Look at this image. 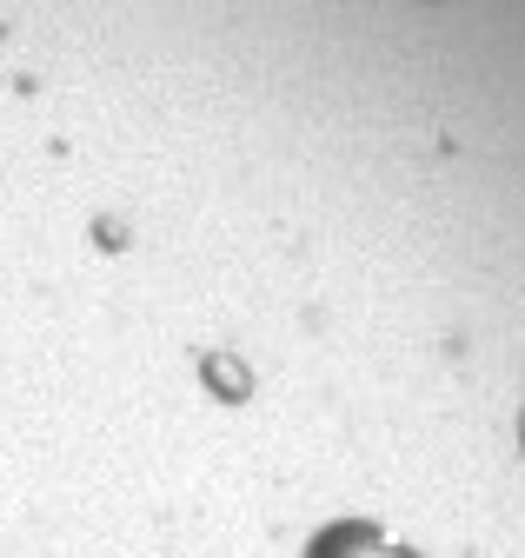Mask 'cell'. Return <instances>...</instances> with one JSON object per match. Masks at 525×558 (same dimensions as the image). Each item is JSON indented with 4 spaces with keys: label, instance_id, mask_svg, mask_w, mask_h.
<instances>
[{
    "label": "cell",
    "instance_id": "6da1fadb",
    "mask_svg": "<svg viewBox=\"0 0 525 558\" xmlns=\"http://www.w3.org/2000/svg\"><path fill=\"white\" fill-rule=\"evenodd\" d=\"M313 558H406V551H400V545H386V538L366 532V525H340L333 538H319Z\"/></svg>",
    "mask_w": 525,
    "mask_h": 558
}]
</instances>
